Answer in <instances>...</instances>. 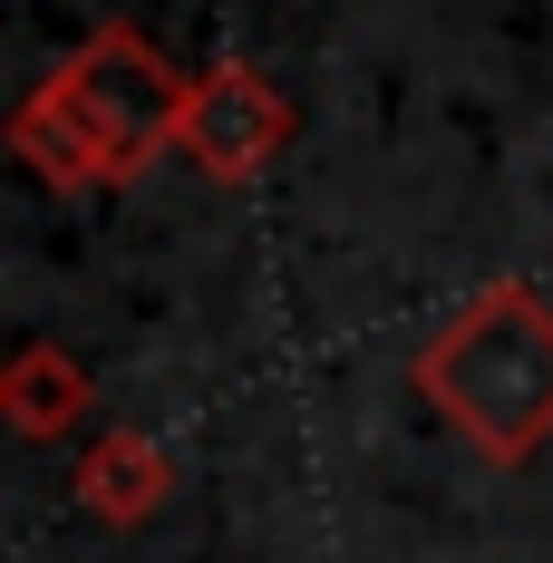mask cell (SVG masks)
<instances>
[{"instance_id": "2", "label": "cell", "mask_w": 553, "mask_h": 563, "mask_svg": "<svg viewBox=\"0 0 553 563\" xmlns=\"http://www.w3.org/2000/svg\"><path fill=\"white\" fill-rule=\"evenodd\" d=\"M418 398L486 466H534L553 448V301L534 282H486L408 360Z\"/></svg>"}, {"instance_id": "3", "label": "cell", "mask_w": 553, "mask_h": 563, "mask_svg": "<svg viewBox=\"0 0 553 563\" xmlns=\"http://www.w3.org/2000/svg\"><path fill=\"white\" fill-rule=\"evenodd\" d=\"M281 136H291V108H281V88L263 68H243V58H223L195 78V98H185V156L214 175V185H243V175H263L281 156Z\"/></svg>"}, {"instance_id": "1", "label": "cell", "mask_w": 553, "mask_h": 563, "mask_svg": "<svg viewBox=\"0 0 553 563\" xmlns=\"http://www.w3.org/2000/svg\"><path fill=\"white\" fill-rule=\"evenodd\" d=\"M185 98H195V78L146 30H98L20 98L10 156L40 185H136L185 136Z\"/></svg>"}, {"instance_id": "4", "label": "cell", "mask_w": 553, "mask_h": 563, "mask_svg": "<svg viewBox=\"0 0 553 563\" xmlns=\"http://www.w3.org/2000/svg\"><path fill=\"white\" fill-rule=\"evenodd\" d=\"M88 369H78V350H58V340H20L10 350V369H0V408H10V428L20 438H78V418H88Z\"/></svg>"}, {"instance_id": "5", "label": "cell", "mask_w": 553, "mask_h": 563, "mask_svg": "<svg viewBox=\"0 0 553 563\" xmlns=\"http://www.w3.org/2000/svg\"><path fill=\"white\" fill-rule=\"evenodd\" d=\"M78 496H88V515H108V525H146L175 496V456L156 438H136V428H108L98 448L78 456Z\"/></svg>"}]
</instances>
